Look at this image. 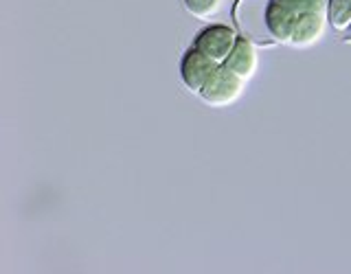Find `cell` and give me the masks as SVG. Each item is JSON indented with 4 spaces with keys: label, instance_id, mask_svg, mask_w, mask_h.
Masks as SVG:
<instances>
[{
    "label": "cell",
    "instance_id": "6da1fadb",
    "mask_svg": "<svg viewBox=\"0 0 351 274\" xmlns=\"http://www.w3.org/2000/svg\"><path fill=\"white\" fill-rule=\"evenodd\" d=\"M266 25L274 44L310 49L327 33V0H268Z\"/></svg>",
    "mask_w": 351,
    "mask_h": 274
},
{
    "label": "cell",
    "instance_id": "7a4b0ae2",
    "mask_svg": "<svg viewBox=\"0 0 351 274\" xmlns=\"http://www.w3.org/2000/svg\"><path fill=\"white\" fill-rule=\"evenodd\" d=\"M244 90H246V79H241L226 64H217L197 97L211 108H228L239 101Z\"/></svg>",
    "mask_w": 351,
    "mask_h": 274
},
{
    "label": "cell",
    "instance_id": "3957f363",
    "mask_svg": "<svg viewBox=\"0 0 351 274\" xmlns=\"http://www.w3.org/2000/svg\"><path fill=\"white\" fill-rule=\"evenodd\" d=\"M266 5L268 0H239L235 7V18L241 36L255 44H263V47L274 44L266 25Z\"/></svg>",
    "mask_w": 351,
    "mask_h": 274
},
{
    "label": "cell",
    "instance_id": "277c9868",
    "mask_svg": "<svg viewBox=\"0 0 351 274\" xmlns=\"http://www.w3.org/2000/svg\"><path fill=\"white\" fill-rule=\"evenodd\" d=\"M239 36L235 29H230L228 25H208L197 33V38L193 40V49H197L202 55H206L208 60H213L217 64H224L228 60L230 51L235 49Z\"/></svg>",
    "mask_w": 351,
    "mask_h": 274
},
{
    "label": "cell",
    "instance_id": "5b68a950",
    "mask_svg": "<svg viewBox=\"0 0 351 274\" xmlns=\"http://www.w3.org/2000/svg\"><path fill=\"white\" fill-rule=\"evenodd\" d=\"M217 62L208 60L206 55H202L197 49H189L184 53V58L180 62V79L184 88L193 95H200L204 82L208 79V75L215 71Z\"/></svg>",
    "mask_w": 351,
    "mask_h": 274
},
{
    "label": "cell",
    "instance_id": "8992f818",
    "mask_svg": "<svg viewBox=\"0 0 351 274\" xmlns=\"http://www.w3.org/2000/svg\"><path fill=\"white\" fill-rule=\"evenodd\" d=\"M224 64L233 73H237L241 79L250 82L252 77H255L257 68H259V53H257L255 42L248 40V38H239L237 44H235V49L230 51L228 60Z\"/></svg>",
    "mask_w": 351,
    "mask_h": 274
},
{
    "label": "cell",
    "instance_id": "52a82bcc",
    "mask_svg": "<svg viewBox=\"0 0 351 274\" xmlns=\"http://www.w3.org/2000/svg\"><path fill=\"white\" fill-rule=\"evenodd\" d=\"M327 14L336 31H347L351 27V0H327Z\"/></svg>",
    "mask_w": 351,
    "mask_h": 274
},
{
    "label": "cell",
    "instance_id": "ba28073f",
    "mask_svg": "<svg viewBox=\"0 0 351 274\" xmlns=\"http://www.w3.org/2000/svg\"><path fill=\"white\" fill-rule=\"evenodd\" d=\"M224 0H182L184 9L189 11L193 18L200 20H211L219 14Z\"/></svg>",
    "mask_w": 351,
    "mask_h": 274
},
{
    "label": "cell",
    "instance_id": "9c48e42d",
    "mask_svg": "<svg viewBox=\"0 0 351 274\" xmlns=\"http://www.w3.org/2000/svg\"><path fill=\"white\" fill-rule=\"evenodd\" d=\"M345 33H347V42H351V27H349V29H347Z\"/></svg>",
    "mask_w": 351,
    "mask_h": 274
}]
</instances>
